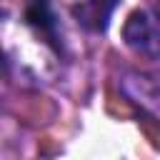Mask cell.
<instances>
[{
  "label": "cell",
  "instance_id": "1",
  "mask_svg": "<svg viewBox=\"0 0 160 160\" xmlns=\"http://www.w3.org/2000/svg\"><path fill=\"white\" fill-rule=\"evenodd\" d=\"M122 40L145 58H160V15L150 10H132L122 25Z\"/></svg>",
  "mask_w": 160,
  "mask_h": 160
},
{
  "label": "cell",
  "instance_id": "2",
  "mask_svg": "<svg viewBox=\"0 0 160 160\" xmlns=\"http://www.w3.org/2000/svg\"><path fill=\"white\" fill-rule=\"evenodd\" d=\"M120 0H80L72 8L75 20L90 32H105Z\"/></svg>",
  "mask_w": 160,
  "mask_h": 160
},
{
  "label": "cell",
  "instance_id": "3",
  "mask_svg": "<svg viewBox=\"0 0 160 160\" xmlns=\"http://www.w3.org/2000/svg\"><path fill=\"white\" fill-rule=\"evenodd\" d=\"M125 90L130 92V98L145 108L148 112H152L160 120V78L152 75H132L125 82Z\"/></svg>",
  "mask_w": 160,
  "mask_h": 160
},
{
  "label": "cell",
  "instance_id": "4",
  "mask_svg": "<svg viewBox=\"0 0 160 160\" xmlns=\"http://www.w3.org/2000/svg\"><path fill=\"white\" fill-rule=\"evenodd\" d=\"M25 20H28V25L38 28L50 40H55V20H52V12L48 8V0H32L25 10Z\"/></svg>",
  "mask_w": 160,
  "mask_h": 160
}]
</instances>
